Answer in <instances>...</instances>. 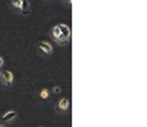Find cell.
Segmentation results:
<instances>
[{
    "label": "cell",
    "mask_w": 147,
    "mask_h": 127,
    "mask_svg": "<svg viewBox=\"0 0 147 127\" xmlns=\"http://www.w3.org/2000/svg\"><path fill=\"white\" fill-rule=\"evenodd\" d=\"M57 28L60 31V34H61V37L67 42L71 38V29H69V26L67 25H57Z\"/></svg>",
    "instance_id": "6da1fadb"
},
{
    "label": "cell",
    "mask_w": 147,
    "mask_h": 127,
    "mask_svg": "<svg viewBox=\"0 0 147 127\" xmlns=\"http://www.w3.org/2000/svg\"><path fill=\"white\" fill-rule=\"evenodd\" d=\"M38 49L41 51V54H45V55L52 54V46H51L48 42H40V43H38Z\"/></svg>",
    "instance_id": "7a4b0ae2"
},
{
    "label": "cell",
    "mask_w": 147,
    "mask_h": 127,
    "mask_svg": "<svg viewBox=\"0 0 147 127\" xmlns=\"http://www.w3.org/2000/svg\"><path fill=\"white\" fill-rule=\"evenodd\" d=\"M51 34H52V37H54L55 40H57V42H58L60 44L66 43V40H64V38L61 37V34H60V31H58L57 26H54V28H52V31H51Z\"/></svg>",
    "instance_id": "3957f363"
},
{
    "label": "cell",
    "mask_w": 147,
    "mask_h": 127,
    "mask_svg": "<svg viewBox=\"0 0 147 127\" xmlns=\"http://www.w3.org/2000/svg\"><path fill=\"white\" fill-rule=\"evenodd\" d=\"M2 77H3V81H5V84H6V86H9L12 83V80H14V75H12L11 71H3Z\"/></svg>",
    "instance_id": "277c9868"
},
{
    "label": "cell",
    "mask_w": 147,
    "mask_h": 127,
    "mask_svg": "<svg viewBox=\"0 0 147 127\" xmlns=\"http://www.w3.org/2000/svg\"><path fill=\"white\" fill-rule=\"evenodd\" d=\"M67 107H69V99L67 98H63V99H60L58 104H57V110L60 112H64V110H67Z\"/></svg>",
    "instance_id": "5b68a950"
},
{
    "label": "cell",
    "mask_w": 147,
    "mask_h": 127,
    "mask_svg": "<svg viewBox=\"0 0 147 127\" xmlns=\"http://www.w3.org/2000/svg\"><path fill=\"white\" fill-rule=\"evenodd\" d=\"M16 116H17V113H16V112H14V110H9V112H6V113H5V115L2 116V121H3V122L12 121Z\"/></svg>",
    "instance_id": "8992f818"
},
{
    "label": "cell",
    "mask_w": 147,
    "mask_h": 127,
    "mask_svg": "<svg viewBox=\"0 0 147 127\" xmlns=\"http://www.w3.org/2000/svg\"><path fill=\"white\" fill-rule=\"evenodd\" d=\"M20 11H22V14H25V15L29 14V2H25V0H23V3L20 6Z\"/></svg>",
    "instance_id": "52a82bcc"
},
{
    "label": "cell",
    "mask_w": 147,
    "mask_h": 127,
    "mask_svg": "<svg viewBox=\"0 0 147 127\" xmlns=\"http://www.w3.org/2000/svg\"><path fill=\"white\" fill-rule=\"evenodd\" d=\"M40 97L43 98V99H46V98L49 97V90H48V89H43V90L40 92Z\"/></svg>",
    "instance_id": "ba28073f"
},
{
    "label": "cell",
    "mask_w": 147,
    "mask_h": 127,
    "mask_svg": "<svg viewBox=\"0 0 147 127\" xmlns=\"http://www.w3.org/2000/svg\"><path fill=\"white\" fill-rule=\"evenodd\" d=\"M11 3L16 8H18V9H20V6H22V3H23V0H11Z\"/></svg>",
    "instance_id": "9c48e42d"
},
{
    "label": "cell",
    "mask_w": 147,
    "mask_h": 127,
    "mask_svg": "<svg viewBox=\"0 0 147 127\" xmlns=\"http://www.w3.org/2000/svg\"><path fill=\"white\" fill-rule=\"evenodd\" d=\"M52 92H54V93H60V92H61V89H60V87H54Z\"/></svg>",
    "instance_id": "30bf717a"
},
{
    "label": "cell",
    "mask_w": 147,
    "mask_h": 127,
    "mask_svg": "<svg viewBox=\"0 0 147 127\" xmlns=\"http://www.w3.org/2000/svg\"><path fill=\"white\" fill-rule=\"evenodd\" d=\"M2 66H3V58L0 57V67H2Z\"/></svg>",
    "instance_id": "8fae6325"
},
{
    "label": "cell",
    "mask_w": 147,
    "mask_h": 127,
    "mask_svg": "<svg viewBox=\"0 0 147 127\" xmlns=\"http://www.w3.org/2000/svg\"><path fill=\"white\" fill-rule=\"evenodd\" d=\"M0 127H5V126H3V124H0Z\"/></svg>",
    "instance_id": "7c38bea8"
},
{
    "label": "cell",
    "mask_w": 147,
    "mask_h": 127,
    "mask_svg": "<svg viewBox=\"0 0 147 127\" xmlns=\"http://www.w3.org/2000/svg\"><path fill=\"white\" fill-rule=\"evenodd\" d=\"M0 77H2V72H0Z\"/></svg>",
    "instance_id": "4fadbf2b"
},
{
    "label": "cell",
    "mask_w": 147,
    "mask_h": 127,
    "mask_svg": "<svg viewBox=\"0 0 147 127\" xmlns=\"http://www.w3.org/2000/svg\"><path fill=\"white\" fill-rule=\"evenodd\" d=\"M66 2H69V0H66Z\"/></svg>",
    "instance_id": "5bb4252c"
}]
</instances>
